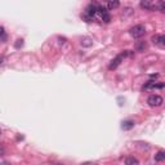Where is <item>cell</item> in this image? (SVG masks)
<instances>
[{
  "label": "cell",
  "instance_id": "1",
  "mask_svg": "<svg viewBox=\"0 0 165 165\" xmlns=\"http://www.w3.org/2000/svg\"><path fill=\"white\" fill-rule=\"evenodd\" d=\"M129 34H130L132 38L139 39V38L144 36V34H146V27H144L143 25H137V26L132 27V29L129 30Z\"/></svg>",
  "mask_w": 165,
  "mask_h": 165
},
{
  "label": "cell",
  "instance_id": "2",
  "mask_svg": "<svg viewBox=\"0 0 165 165\" xmlns=\"http://www.w3.org/2000/svg\"><path fill=\"white\" fill-rule=\"evenodd\" d=\"M147 103L150 107H160V106L164 103V99L159 94H152V96L147 98Z\"/></svg>",
  "mask_w": 165,
  "mask_h": 165
},
{
  "label": "cell",
  "instance_id": "3",
  "mask_svg": "<svg viewBox=\"0 0 165 165\" xmlns=\"http://www.w3.org/2000/svg\"><path fill=\"white\" fill-rule=\"evenodd\" d=\"M151 41L154 43L155 45H158L160 49L165 48V36L164 35H155V36H152Z\"/></svg>",
  "mask_w": 165,
  "mask_h": 165
},
{
  "label": "cell",
  "instance_id": "4",
  "mask_svg": "<svg viewBox=\"0 0 165 165\" xmlns=\"http://www.w3.org/2000/svg\"><path fill=\"white\" fill-rule=\"evenodd\" d=\"M128 50H127V53H123V54H120V56H117L116 58H115V60H112L111 61V63H110L108 65V69L110 70H115L116 67H117V66H119L120 63H121V61H123V58L125 57V56H128Z\"/></svg>",
  "mask_w": 165,
  "mask_h": 165
},
{
  "label": "cell",
  "instance_id": "5",
  "mask_svg": "<svg viewBox=\"0 0 165 165\" xmlns=\"http://www.w3.org/2000/svg\"><path fill=\"white\" fill-rule=\"evenodd\" d=\"M164 84L160 82V84H156L155 81H148L147 84L143 85V90H152V89H163Z\"/></svg>",
  "mask_w": 165,
  "mask_h": 165
},
{
  "label": "cell",
  "instance_id": "6",
  "mask_svg": "<svg viewBox=\"0 0 165 165\" xmlns=\"http://www.w3.org/2000/svg\"><path fill=\"white\" fill-rule=\"evenodd\" d=\"M141 8L147 9V10H152V9H155V5L152 3V0H141Z\"/></svg>",
  "mask_w": 165,
  "mask_h": 165
},
{
  "label": "cell",
  "instance_id": "7",
  "mask_svg": "<svg viewBox=\"0 0 165 165\" xmlns=\"http://www.w3.org/2000/svg\"><path fill=\"white\" fill-rule=\"evenodd\" d=\"M120 5V1L119 0H107V8L110 10H113V9H117Z\"/></svg>",
  "mask_w": 165,
  "mask_h": 165
},
{
  "label": "cell",
  "instance_id": "8",
  "mask_svg": "<svg viewBox=\"0 0 165 165\" xmlns=\"http://www.w3.org/2000/svg\"><path fill=\"white\" fill-rule=\"evenodd\" d=\"M133 127H134V121H132V120L123 121V125H121V128H123L124 130H130Z\"/></svg>",
  "mask_w": 165,
  "mask_h": 165
},
{
  "label": "cell",
  "instance_id": "9",
  "mask_svg": "<svg viewBox=\"0 0 165 165\" xmlns=\"http://www.w3.org/2000/svg\"><path fill=\"white\" fill-rule=\"evenodd\" d=\"M155 161H158V163H161L165 160V151H159L158 154L155 155Z\"/></svg>",
  "mask_w": 165,
  "mask_h": 165
},
{
  "label": "cell",
  "instance_id": "10",
  "mask_svg": "<svg viewBox=\"0 0 165 165\" xmlns=\"http://www.w3.org/2000/svg\"><path fill=\"white\" fill-rule=\"evenodd\" d=\"M125 164L127 165H137V164H139V161L134 158H128V159H125Z\"/></svg>",
  "mask_w": 165,
  "mask_h": 165
},
{
  "label": "cell",
  "instance_id": "11",
  "mask_svg": "<svg viewBox=\"0 0 165 165\" xmlns=\"http://www.w3.org/2000/svg\"><path fill=\"white\" fill-rule=\"evenodd\" d=\"M92 44H93V43H92V40H90L89 38H85V39H82V40H81V45L82 46H90Z\"/></svg>",
  "mask_w": 165,
  "mask_h": 165
},
{
  "label": "cell",
  "instance_id": "12",
  "mask_svg": "<svg viewBox=\"0 0 165 165\" xmlns=\"http://www.w3.org/2000/svg\"><path fill=\"white\" fill-rule=\"evenodd\" d=\"M158 9H159V12H161V13H165V3H164V0H160V1H159Z\"/></svg>",
  "mask_w": 165,
  "mask_h": 165
},
{
  "label": "cell",
  "instance_id": "13",
  "mask_svg": "<svg viewBox=\"0 0 165 165\" xmlns=\"http://www.w3.org/2000/svg\"><path fill=\"white\" fill-rule=\"evenodd\" d=\"M147 48V44L144 41H142L141 43V44H138V46H137V49L139 50V52H144V49Z\"/></svg>",
  "mask_w": 165,
  "mask_h": 165
},
{
  "label": "cell",
  "instance_id": "14",
  "mask_svg": "<svg viewBox=\"0 0 165 165\" xmlns=\"http://www.w3.org/2000/svg\"><path fill=\"white\" fill-rule=\"evenodd\" d=\"M0 39H5V31H4V27H0Z\"/></svg>",
  "mask_w": 165,
  "mask_h": 165
},
{
  "label": "cell",
  "instance_id": "15",
  "mask_svg": "<svg viewBox=\"0 0 165 165\" xmlns=\"http://www.w3.org/2000/svg\"><path fill=\"white\" fill-rule=\"evenodd\" d=\"M3 155H5V148H4L3 144H0V156H3Z\"/></svg>",
  "mask_w": 165,
  "mask_h": 165
},
{
  "label": "cell",
  "instance_id": "16",
  "mask_svg": "<svg viewBox=\"0 0 165 165\" xmlns=\"http://www.w3.org/2000/svg\"><path fill=\"white\" fill-rule=\"evenodd\" d=\"M3 60H4V58H3L1 56H0V63H1V62H3Z\"/></svg>",
  "mask_w": 165,
  "mask_h": 165
},
{
  "label": "cell",
  "instance_id": "17",
  "mask_svg": "<svg viewBox=\"0 0 165 165\" xmlns=\"http://www.w3.org/2000/svg\"><path fill=\"white\" fill-rule=\"evenodd\" d=\"M0 134H1V133H0Z\"/></svg>",
  "mask_w": 165,
  "mask_h": 165
}]
</instances>
